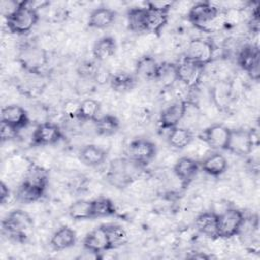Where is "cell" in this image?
<instances>
[{
    "label": "cell",
    "mask_w": 260,
    "mask_h": 260,
    "mask_svg": "<svg viewBox=\"0 0 260 260\" xmlns=\"http://www.w3.org/2000/svg\"><path fill=\"white\" fill-rule=\"evenodd\" d=\"M80 109V102L76 100H68L63 105L64 114L70 119H77Z\"/></svg>",
    "instance_id": "f35d334b"
},
{
    "label": "cell",
    "mask_w": 260,
    "mask_h": 260,
    "mask_svg": "<svg viewBox=\"0 0 260 260\" xmlns=\"http://www.w3.org/2000/svg\"><path fill=\"white\" fill-rule=\"evenodd\" d=\"M108 241H109V248L110 250H115L128 242V234L127 232L118 224H104Z\"/></svg>",
    "instance_id": "d6a6232c"
},
{
    "label": "cell",
    "mask_w": 260,
    "mask_h": 260,
    "mask_svg": "<svg viewBox=\"0 0 260 260\" xmlns=\"http://www.w3.org/2000/svg\"><path fill=\"white\" fill-rule=\"evenodd\" d=\"M127 26L129 30L135 34L147 32L146 7H132L127 11Z\"/></svg>",
    "instance_id": "603a6c76"
},
{
    "label": "cell",
    "mask_w": 260,
    "mask_h": 260,
    "mask_svg": "<svg viewBox=\"0 0 260 260\" xmlns=\"http://www.w3.org/2000/svg\"><path fill=\"white\" fill-rule=\"evenodd\" d=\"M187 110L188 103L184 100H179L166 107L159 114V128L170 131L171 129L179 126L180 122L186 116Z\"/></svg>",
    "instance_id": "7c38bea8"
},
{
    "label": "cell",
    "mask_w": 260,
    "mask_h": 260,
    "mask_svg": "<svg viewBox=\"0 0 260 260\" xmlns=\"http://www.w3.org/2000/svg\"><path fill=\"white\" fill-rule=\"evenodd\" d=\"M1 228L2 233L9 239L24 243L32 232L34 221L27 212L21 209H13L2 219Z\"/></svg>",
    "instance_id": "7a4b0ae2"
},
{
    "label": "cell",
    "mask_w": 260,
    "mask_h": 260,
    "mask_svg": "<svg viewBox=\"0 0 260 260\" xmlns=\"http://www.w3.org/2000/svg\"><path fill=\"white\" fill-rule=\"evenodd\" d=\"M239 66L255 81L260 77V52L255 45L244 46L237 58Z\"/></svg>",
    "instance_id": "8fae6325"
},
{
    "label": "cell",
    "mask_w": 260,
    "mask_h": 260,
    "mask_svg": "<svg viewBox=\"0 0 260 260\" xmlns=\"http://www.w3.org/2000/svg\"><path fill=\"white\" fill-rule=\"evenodd\" d=\"M82 244H83V248L87 252L94 254L96 257L99 256V254L109 251L110 250L109 241H108V237H107V233L104 224L90 231L84 237Z\"/></svg>",
    "instance_id": "2e32d148"
},
{
    "label": "cell",
    "mask_w": 260,
    "mask_h": 260,
    "mask_svg": "<svg viewBox=\"0 0 260 260\" xmlns=\"http://www.w3.org/2000/svg\"><path fill=\"white\" fill-rule=\"evenodd\" d=\"M45 192L46 189L22 181L16 190L15 197L18 201L28 204L39 201L45 195Z\"/></svg>",
    "instance_id": "4316f807"
},
{
    "label": "cell",
    "mask_w": 260,
    "mask_h": 260,
    "mask_svg": "<svg viewBox=\"0 0 260 260\" xmlns=\"http://www.w3.org/2000/svg\"><path fill=\"white\" fill-rule=\"evenodd\" d=\"M63 139L62 129L55 123H40L32 131L30 143L32 146L54 145Z\"/></svg>",
    "instance_id": "9c48e42d"
},
{
    "label": "cell",
    "mask_w": 260,
    "mask_h": 260,
    "mask_svg": "<svg viewBox=\"0 0 260 260\" xmlns=\"http://www.w3.org/2000/svg\"><path fill=\"white\" fill-rule=\"evenodd\" d=\"M0 122H4L20 131L29 125L30 119L28 113L23 107L11 104L2 108Z\"/></svg>",
    "instance_id": "9a60e30c"
},
{
    "label": "cell",
    "mask_w": 260,
    "mask_h": 260,
    "mask_svg": "<svg viewBox=\"0 0 260 260\" xmlns=\"http://www.w3.org/2000/svg\"><path fill=\"white\" fill-rule=\"evenodd\" d=\"M192 141L193 134L187 128L177 126L169 131L168 143L176 149H183L189 146Z\"/></svg>",
    "instance_id": "f546056e"
},
{
    "label": "cell",
    "mask_w": 260,
    "mask_h": 260,
    "mask_svg": "<svg viewBox=\"0 0 260 260\" xmlns=\"http://www.w3.org/2000/svg\"><path fill=\"white\" fill-rule=\"evenodd\" d=\"M231 129L221 124H213L205 128L199 138L211 149L226 150Z\"/></svg>",
    "instance_id": "4fadbf2b"
},
{
    "label": "cell",
    "mask_w": 260,
    "mask_h": 260,
    "mask_svg": "<svg viewBox=\"0 0 260 260\" xmlns=\"http://www.w3.org/2000/svg\"><path fill=\"white\" fill-rule=\"evenodd\" d=\"M10 197V191L7 187V185L4 182H1L0 184V202L1 204H5V202Z\"/></svg>",
    "instance_id": "7bdbcfd3"
},
{
    "label": "cell",
    "mask_w": 260,
    "mask_h": 260,
    "mask_svg": "<svg viewBox=\"0 0 260 260\" xmlns=\"http://www.w3.org/2000/svg\"><path fill=\"white\" fill-rule=\"evenodd\" d=\"M214 46L210 41L203 39H194L188 44L183 58L205 67L212 61L214 57Z\"/></svg>",
    "instance_id": "52a82bcc"
},
{
    "label": "cell",
    "mask_w": 260,
    "mask_h": 260,
    "mask_svg": "<svg viewBox=\"0 0 260 260\" xmlns=\"http://www.w3.org/2000/svg\"><path fill=\"white\" fill-rule=\"evenodd\" d=\"M159 63L149 55L142 56L135 65V74L143 79L156 80Z\"/></svg>",
    "instance_id": "d4e9b609"
},
{
    "label": "cell",
    "mask_w": 260,
    "mask_h": 260,
    "mask_svg": "<svg viewBox=\"0 0 260 260\" xmlns=\"http://www.w3.org/2000/svg\"><path fill=\"white\" fill-rule=\"evenodd\" d=\"M117 51L116 40L111 36H105L99 39L92 48L93 59L103 62L115 55Z\"/></svg>",
    "instance_id": "cb8c5ba5"
},
{
    "label": "cell",
    "mask_w": 260,
    "mask_h": 260,
    "mask_svg": "<svg viewBox=\"0 0 260 260\" xmlns=\"http://www.w3.org/2000/svg\"><path fill=\"white\" fill-rule=\"evenodd\" d=\"M213 99L218 107H225L231 98V89L229 86L224 83H218L214 88L212 92Z\"/></svg>",
    "instance_id": "74e56055"
},
{
    "label": "cell",
    "mask_w": 260,
    "mask_h": 260,
    "mask_svg": "<svg viewBox=\"0 0 260 260\" xmlns=\"http://www.w3.org/2000/svg\"><path fill=\"white\" fill-rule=\"evenodd\" d=\"M100 64L96 60H87L79 64L77 73L80 77L86 79H95V76L100 70Z\"/></svg>",
    "instance_id": "8d00e7d4"
},
{
    "label": "cell",
    "mask_w": 260,
    "mask_h": 260,
    "mask_svg": "<svg viewBox=\"0 0 260 260\" xmlns=\"http://www.w3.org/2000/svg\"><path fill=\"white\" fill-rule=\"evenodd\" d=\"M146 9H147V18H146L147 32L159 36L162 28L168 23L170 11L159 10V9H154L149 7H146Z\"/></svg>",
    "instance_id": "484cf974"
},
{
    "label": "cell",
    "mask_w": 260,
    "mask_h": 260,
    "mask_svg": "<svg viewBox=\"0 0 260 260\" xmlns=\"http://www.w3.org/2000/svg\"><path fill=\"white\" fill-rule=\"evenodd\" d=\"M156 145L147 138L133 139L127 148V157L142 168L148 165L156 154Z\"/></svg>",
    "instance_id": "ba28073f"
},
{
    "label": "cell",
    "mask_w": 260,
    "mask_h": 260,
    "mask_svg": "<svg viewBox=\"0 0 260 260\" xmlns=\"http://www.w3.org/2000/svg\"><path fill=\"white\" fill-rule=\"evenodd\" d=\"M108 156V151L95 144L84 145L78 153L79 160L87 167H98L105 162Z\"/></svg>",
    "instance_id": "ffe728a7"
},
{
    "label": "cell",
    "mask_w": 260,
    "mask_h": 260,
    "mask_svg": "<svg viewBox=\"0 0 260 260\" xmlns=\"http://www.w3.org/2000/svg\"><path fill=\"white\" fill-rule=\"evenodd\" d=\"M21 1L15 0H5L1 2V11L5 18H7L10 14H12L20 5Z\"/></svg>",
    "instance_id": "60d3db41"
},
{
    "label": "cell",
    "mask_w": 260,
    "mask_h": 260,
    "mask_svg": "<svg viewBox=\"0 0 260 260\" xmlns=\"http://www.w3.org/2000/svg\"><path fill=\"white\" fill-rule=\"evenodd\" d=\"M196 230L203 236L216 240L218 238L217 233V212L204 211L198 214L194 221Z\"/></svg>",
    "instance_id": "ac0fdd59"
},
{
    "label": "cell",
    "mask_w": 260,
    "mask_h": 260,
    "mask_svg": "<svg viewBox=\"0 0 260 260\" xmlns=\"http://www.w3.org/2000/svg\"><path fill=\"white\" fill-rule=\"evenodd\" d=\"M155 81H160L164 86L171 87L173 86L177 80V72H176V64L173 63H159L158 73Z\"/></svg>",
    "instance_id": "d590c367"
},
{
    "label": "cell",
    "mask_w": 260,
    "mask_h": 260,
    "mask_svg": "<svg viewBox=\"0 0 260 260\" xmlns=\"http://www.w3.org/2000/svg\"><path fill=\"white\" fill-rule=\"evenodd\" d=\"M77 235L74 230L63 225L54 232L50 239V246L54 251H63L76 244Z\"/></svg>",
    "instance_id": "d6986e66"
},
{
    "label": "cell",
    "mask_w": 260,
    "mask_h": 260,
    "mask_svg": "<svg viewBox=\"0 0 260 260\" xmlns=\"http://www.w3.org/2000/svg\"><path fill=\"white\" fill-rule=\"evenodd\" d=\"M200 168L204 173L212 177H218L222 175L228 169V159L220 152H212L205 156L201 162Z\"/></svg>",
    "instance_id": "44dd1931"
},
{
    "label": "cell",
    "mask_w": 260,
    "mask_h": 260,
    "mask_svg": "<svg viewBox=\"0 0 260 260\" xmlns=\"http://www.w3.org/2000/svg\"><path fill=\"white\" fill-rule=\"evenodd\" d=\"M23 181L31 185L47 189L49 183V172L44 167L35 162H30L26 169Z\"/></svg>",
    "instance_id": "83f0119b"
},
{
    "label": "cell",
    "mask_w": 260,
    "mask_h": 260,
    "mask_svg": "<svg viewBox=\"0 0 260 260\" xmlns=\"http://www.w3.org/2000/svg\"><path fill=\"white\" fill-rule=\"evenodd\" d=\"M18 133H19V131L17 129L9 126L8 124H6L4 122H0V137H1L2 142L9 141V140L16 138Z\"/></svg>",
    "instance_id": "ab89813d"
},
{
    "label": "cell",
    "mask_w": 260,
    "mask_h": 260,
    "mask_svg": "<svg viewBox=\"0 0 260 260\" xmlns=\"http://www.w3.org/2000/svg\"><path fill=\"white\" fill-rule=\"evenodd\" d=\"M199 168V162L193 157L182 156L176 161L173 170L182 186L187 187L196 176Z\"/></svg>",
    "instance_id": "e0dca14e"
},
{
    "label": "cell",
    "mask_w": 260,
    "mask_h": 260,
    "mask_svg": "<svg viewBox=\"0 0 260 260\" xmlns=\"http://www.w3.org/2000/svg\"><path fill=\"white\" fill-rule=\"evenodd\" d=\"M101 104L93 99H85L80 102V109L77 120L83 122H94L99 118Z\"/></svg>",
    "instance_id": "e575fe53"
},
{
    "label": "cell",
    "mask_w": 260,
    "mask_h": 260,
    "mask_svg": "<svg viewBox=\"0 0 260 260\" xmlns=\"http://www.w3.org/2000/svg\"><path fill=\"white\" fill-rule=\"evenodd\" d=\"M187 17L194 26L203 31H210L216 28L219 22L224 23V14L218 6L209 1L194 3L189 8Z\"/></svg>",
    "instance_id": "6da1fadb"
},
{
    "label": "cell",
    "mask_w": 260,
    "mask_h": 260,
    "mask_svg": "<svg viewBox=\"0 0 260 260\" xmlns=\"http://www.w3.org/2000/svg\"><path fill=\"white\" fill-rule=\"evenodd\" d=\"M246 221L243 211L229 207L217 213V233L219 239H231L238 236Z\"/></svg>",
    "instance_id": "8992f818"
},
{
    "label": "cell",
    "mask_w": 260,
    "mask_h": 260,
    "mask_svg": "<svg viewBox=\"0 0 260 260\" xmlns=\"http://www.w3.org/2000/svg\"><path fill=\"white\" fill-rule=\"evenodd\" d=\"M136 81L137 79L135 75L125 71H120L111 75L109 83L115 91L123 93L132 90L136 85Z\"/></svg>",
    "instance_id": "f1b7e54d"
},
{
    "label": "cell",
    "mask_w": 260,
    "mask_h": 260,
    "mask_svg": "<svg viewBox=\"0 0 260 260\" xmlns=\"http://www.w3.org/2000/svg\"><path fill=\"white\" fill-rule=\"evenodd\" d=\"M203 71V66L195 64L184 58L180 63L176 64L177 80L187 88H194L197 86L201 80Z\"/></svg>",
    "instance_id": "5bb4252c"
},
{
    "label": "cell",
    "mask_w": 260,
    "mask_h": 260,
    "mask_svg": "<svg viewBox=\"0 0 260 260\" xmlns=\"http://www.w3.org/2000/svg\"><path fill=\"white\" fill-rule=\"evenodd\" d=\"M117 16L115 10L109 7H98L93 9L87 20V25L91 28L104 29L113 24Z\"/></svg>",
    "instance_id": "7402d4cb"
},
{
    "label": "cell",
    "mask_w": 260,
    "mask_h": 260,
    "mask_svg": "<svg viewBox=\"0 0 260 260\" xmlns=\"http://www.w3.org/2000/svg\"><path fill=\"white\" fill-rule=\"evenodd\" d=\"M94 130L101 136H112L120 129V121L114 115H104L94 122Z\"/></svg>",
    "instance_id": "4dcf8cb0"
},
{
    "label": "cell",
    "mask_w": 260,
    "mask_h": 260,
    "mask_svg": "<svg viewBox=\"0 0 260 260\" xmlns=\"http://www.w3.org/2000/svg\"><path fill=\"white\" fill-rule=\"evenodd\" d=\"M173 5H174L173 1H150L146 3V7L166 10V11H170Z\"/></svg>",
    "instance_id": "b9f144b4"
},
{
    "label": "cell",
    "mask_w": 260,
    "mask_h": 260,
    "mask_svg": "<svg viewBox=\"0 0 260 260\" xmlns=\"http://www.w3.org/2000/svg\"><path fill=\"white\" fill-rule=\"evenodd\" d=\"M117 213V208L114 202L108 197H98L91 200V214L93 218L109 217Z\"/></svg>",
    "instance_id": "1f68e13d"
},
{
    "label": "cell",
    "mask_w": 260,
    "mask_h": 260,
    "mask_svg": "<svg viewBox=\"0 0 260 260\" xmlns=\"http://www.w3.org/2000/svg\"><path fill=\"white\" fill-rule=\"evenodd\" d=\"M6 19V27L10 34L22 36L29 32L39 20V13L29 1H21L19 7Z\"/></svg>",
    "instance_id": "277c9868"
},
{
    "label": "cell",
    "mask_w": 260,
    "mask_h": 260,
    "mask_svg": "<svg viewBox=\"0 0 260 260\" xmlns=\"http://www.w3.org/2000/svg\"><path fill=\"white\" fill-rule=\"evenodd\" d=\"M17 62L27 73L41 74L48 64V55L39 45L25 43L18 49Z\"/></svg>",
    "instance_id": "5b68a950"
},
{
    "label": "cell",
    "mask_w": 260,
    "mask_h": 260,
    "mask_svg": "<svg viewBox=\"0 0 260 260\" xmlns=\"http://www.w3.org/2000/svg\"><path fill=\"white\" fill-rule=\"evenodd\" d=\"M254 144V136L251 130L243 128L231 129L226 150L236 155L244 156L252 152Z\"/></svg>",
    "instance_id": "30bf717a"
},
{
    "label": "cell",
    "mask_w": 260,
    "mask_h": 260,
    "mask_svg": "<svg viewBox=\"0 0 260 260\" xmlns=\"http://www.w3.org/2000/svg\"><path fill=\"white\" fill-rule=\"evenodd\" d=\"M68 214L73 220L92 219L91 200L78 199L68 207Z\"/></svg>",
    "instance_id": "836d02e7"
},
{
    "label": "cell",
    "mask_w": 260,
    "mask_h": 260,
    "mask_svg": "<svg viewBox=\"0 0 260 260\" xmlns=\"http://www.w3.org/2000/svg\"><path fill=\"white\" fill-rule=\"evenodd\" d=\"M141 169V166L132 161L128 157L115 158L111 160L108 167L106 179L116 188H126L138 178L139 171Z\"/></svg>",
    "instance_id": "3957f363"
}]
</instances>
